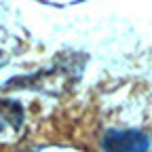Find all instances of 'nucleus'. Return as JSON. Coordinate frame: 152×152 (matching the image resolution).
Here are the masks:
<instances>
[{"mask_svg": "<svg viewBox=\"0 0 152 152\" xmlns=\"http://www.w3.org/2000/svg\"><path fill=\"white\" fill-rule=\"evenodd\" d=\"M152 140L148 133L137 129H114L102 137L104 152H150Z\"/></svg>", "mask_w": 152, "mask_h": 152, "instance_id": "f257e3e1", "label": "nucleus"}, {"mask_svg": "<svg viewBox=\"0 0 152 152\" xmlns=\"http://www.w3.org/2000/svg\"><path fill=\"white\" fill-rule=\"evenodd\" d=\"M21 114H23V110L17 102H9V99L0 102V129H4L7 125H11L13 129H19L23 121Z\"/></svg>", "mask_w": 152, "mask_h": 152, "instance_id": "f03ea898", "label": "nucleus"}]
</instances>
